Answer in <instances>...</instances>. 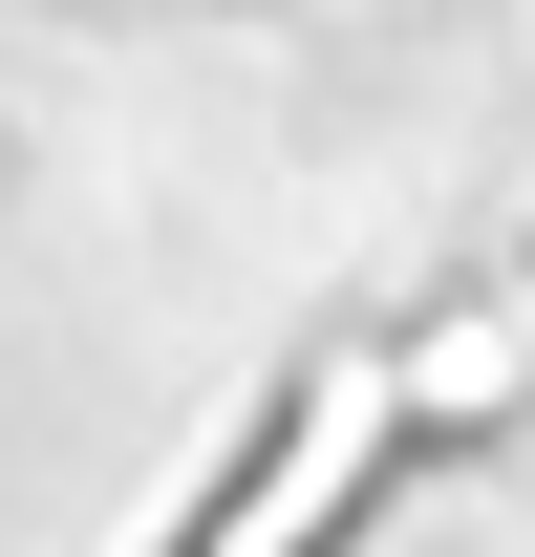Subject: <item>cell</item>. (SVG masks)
I'll list each match as a JSON object with an SVG mask.
<instances>
[{
  "mask_svg": "<svg viewBox=\"0 0 535 557\" xmlns=\"http://www.w3.org/2000/svg\"><path fill=\"white\" fill-rule=\"evenodd\" d=\"M514 450H535V194L493 236H450V258L322 300L129 557H407Z\"/></svg>",
  "mask_w": 535,
  "mask_h": 557,
  "instance_id": "6da1fadb",
  "label": "cell"
}]
</instances>
